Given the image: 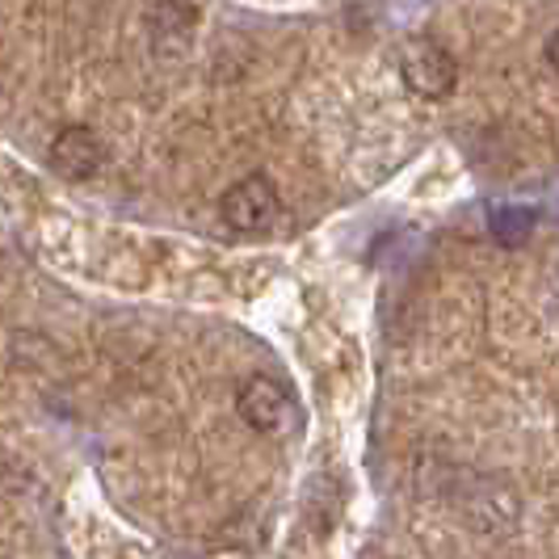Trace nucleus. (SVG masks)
<instances>
[{"mask_svg":"<svg viewBox=\"0 0 559 559\" xmlns=\"http://www.w3.org/2000/svg\"><path fill=\"white\" fill-rule=\"evenodd\" d=\"M278 211H282L278 190H274V181L261 177V173H252L245 181L227 186L224 198H219V219H224L231 231H240V236L270 231L274 219H278Z\"/></svg>","mask_w":559,"mask_h":559,"instance_id":"f257e3e1","label":"nucleus"},{"mask_svg":"<svg viewBox=\"0 0 559 559\" xmlns=\"http://www.w3.org/2000/svg\"><path fill=\"white\" fill-rule=\"evenodd\" d=\"M400 76H404V84L417 97L438 102V97H447L450 88H454V59L433 38H408L400 47Z\"/></svg>","mask_w":559,"mask_h":559,"instance_id":"f03ea898","label":"nucleus"},{"mask_svg":"<svg viewBox=\"0 0 559 559\" xmlns=\"http://www.w3.org/2000/svg\"><path fill=\"white\" fill-rule=\"evenodd\" d=\"M47 160H51V173L63 181H88V177H97V168L106 165V143L93 127L72 122V127L56 131Z\"/></svg>","mask_w":559,"mask_h":559,"instance_id":"7ed1b4c3","label":"nucleus"},{"mask_svg":"<svg viewBox=\"0 0 559 559\" xmlns=\"http://www.w3.org/2000/svg\"><path fill=\"white\" fill-rule=\"evenodd\" d=\"M236 408L257 433H282L295 420V400L270 374H252L249 383L240 388V395H236Z\"/></svg>","mask_w":559,"mask_h":559,"instance_id":"20e7f679","label":"nucleus"},{"mask_svg":"<svg viewBox=\"0 0 559 559\" xmlns=\"http://www.w3.org/2000/svg\"><path fill=\"white\" fill-rule=\"evenodd\" d=\"M198 29V9L190 0H156L147 13V38L160 59H181Z\"/></svg>","mask_w":559,"mask_h":559,"instance_id":"39448f33","label":"nucleus"},{"mask_svg":"<svg viewBox=\"0 0 559 559\" xmlns=\"http://www.w3.org/2000/svg\"><path fill=\"white\" fill-rule=\"evenodd\" d=\"M547 63L556 68V76H559V29L551 34V38H547Z\"/></svg>","mask_w":559,"mask_h":559,"instance_id":"423d86ee","label":"nucleus"}]
</instances>
